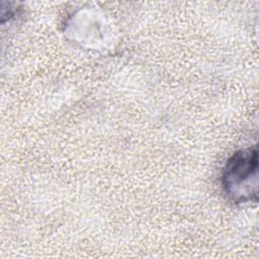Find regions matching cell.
Returning a JSON list of instances; mask_svg holds the SVG:
<instances>
[{
  "label": "cell",
  "instance_id": "1",
  "mask_svg": "<svg viewBox=\"0 0 259 259\" xmlns=\"http://www.w3.org/2000/svg\"><path fill=\"white\" fill-rule=\"evenodd\" d=\"M257 147L236 152L226 163L223 173V187L235 202H247L257 198Z\"/></svg>",
  "mask_w": 259,
  "mask_h": 259
}]
</instances>
